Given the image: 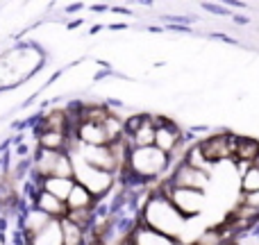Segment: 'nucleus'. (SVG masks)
<instances>
[{"instance_id": "obj_7", "label": "nucleus", "mask_w": 259, "mask_h": 245, "mask_svg": "<svg viewBox=\"0 0 259 245\" xmlns=\"http://www.w3.org/2000/svg\"><path fill=\"white\" fill-rule=\"evenodd\" d=\"M207 182H209V177H207L205 170L193 168V166H189L187 161H184V164L173 173V177H170L173 188H191V191H205Z\"/></svg>"}, {"instance_id": "obj_8", "label": "nucleus", "mask_w": 259, "mask_h": 245, "mask_svg": "<svg viewBox=\"0 0 259 245\" xmlns=\"http://www.w3.org/2000/svg\"><path fill=\"white\" fill-rule=\"evenodd\" d=\"M180 143V129L173 123H168L166 118H157L155 121V148L166 152H170Z\"/></svg>"}, {"instance_id": "obj_4", "label": "nucleus", "mask_w": 259, "mask_h": 245, "mask_svg": "<svg viewBox=\"0 0 259 245\" xmlns=\"http://www.w3.org/2000/svg\"><path fill=\"white\" fill-rule=\"evenodd\" d=\"M34 175L39 179L48 177H73V161L68 152H55V150H41L34 157Z\"/></svg>"}, {"instance_id": "obj_17", "label": "nucleus", "mask_w": 259, "mask_h": 245, "mask_svg": "<svg viewBox=\"0 0 259 245\" xmlns=\"http://www.w3.org/2000/svg\"><path fill=\"white\" fill-rule=\"evenodd\" d=\"M66 134L62 132H41L39 134V148L41 150H55L66 152Z\"/></svg>"}, {"instance_id": "obj_11", "label": "nucleus", "mask_w": 259, "mask_h": 245, "mask_svg": "<svg viewBox=\"0 0 259 245\" xmlns=\"http://www.w3.org/2000/svg\"><path fill=\"white\" fill-rule=\"evenodd\" d=\"M50 220L53 218L46 216L44 211H39L36 207H30V209L23 214V218H21V232L25 234V238H30V236H34V234H39L41 229L50 223Z\"/></svg>"}, {"instance_id": "obj_10", "label": "nucleus", "mask_w": 259, "mask_h": 245, "mask_svg": "<svg viewBox=\"0 0 259 245\" xmlns=\"http://www.w3.org/2000/svg\"><path fill=\"white\" fill-rule=\"evenodd\" d=\"M77 143H82V145H96V148L112 145L105 127L96 123H77Z\"/></svg>"}, {"instance_id": "obj_15", "label": "nucleus", "mask_w": 259, "mask_h": 245, "mask_svg": "<svg viewBox=\"0 0 259 245\" xmlns=\"http://www.w3.org/2000/svg\"><path fill=\"white\" fill-rule=\"evenodd\" d=\"M94 202H96V198L91 195L84 186L75 184L73 191H71V195H68V200H66V209L68 211H91Z\"/></svg>"}, {"instance_id": "obj_13", "label": "nucleus", "mask_w": 259, "mask_h": 245, "mask_svg": "<svg viewBox=\"0 0 259 245\" xmlns=\"http://www.w3.org/2000/svg\"><path fill=\"white\" fill-rule=\"evenodd\" d=\"M27 245H64L62 220H50L39 234L27 238Z\"/></svg>"}, {"instance_id": "obj_20", "label": "nucleus", "mask_w": 259, "mask_h": 245, "mask_svg": "<svg viewBox=\"0 0 259 245\" xmlns=\"http://www.w3.org/2000/svg\"><path fill=\"white\" fill-rule=\"evenodd\" d=\"M243 207H248V209H252V211H259V191L246 193V195H243Z\"/></svg>"}, {"instance_id": "obj_16", "label": "nucleus", "mask_w": 259, "mask_h": 245, "mask_svg": "<svg viewBox=\"0 0 259 245\" xmlns=\"http://www.w3.org/2000/svg\"><path fill=\"white\" fill-rule=\"evenodd\" d=\"M234 155H237L239 161H246V164L252 166V161L259 157V141L257 138H237Z\"/></svg>"}, {"instance_id": "obj_6", "label": "nucleus", "mask_w": 259, "mask_h": 245, "mask_svg": "<svg viewBox=\"0 0 259 245\" xmlns=\"http://www.w3.org/2000/svg\"><path fill=\"white\" fill-rule=\"evenodd\" d=\"M234 143H237L234 136L221 134V136H211V138H207V141L198 143V148H200L205 161L211 166V164H216V161L228 159L230 155H234Z\"/></svg>"}, {"instance_id": "obj_19", "label": "nucleus", "mask_w": 259, "mask_h": 245, "mask_svg": "<svg viewBox=\"0 0 259 245\" xmlns=\"http://www.w3.org/2000/svg\"><path fill=\"white\" fill-rule=\"evenodd\" d=\"M241 186L246 193H255L259 191V168H248L246 173H243V179H241Z\"/></svg>"}, {"instance_id": "obj_1", "label": "nucleus", "mask_w": 259, "mask_h": 245, "mask_svg": "<svg viewBox=\"0 0 259 245\" xmlns=\"http://www.w3.org/2000/svg\"><path fill=\"white\" fill-rule=\"evenodd\" d=\"M143 218H146L148 229H152V232L161 234V236H166V238L178 236L184 225V218L178 214V209L170 205L166 193H157V195L150 198Z\"/></svg>"}, {"instance_id": "obj_5", "label": "nucleus", "mask_w": 259, "mask_h": 245, "mask_svg": "<svg viewBox=\"0 0 259 245\" xmlns=\"http://www.w3.org/2000/svg\"><path fill=\"white\" fill-rule=\"evenodd\" d=\"M166 198L170 200V205L178 209V214L182 216V218L200 214L202 205H205V193L191 191V188H173L170 193H166Z\"/></svg>"}, {"instance_id": "obj_9", "label": "nucleus", "mask_w": 259, "mask_h": 245, "mask_svg": "<svg viewBox=\"0 0 259 245\" xmlns=\"http://www.w3.org/2000/svg\"><path fill=\"white\" fill-rule=\"evenodd\" d=\"M32 207H36L39 211H44V214L50 216L53 220H62V218H66V214H68L66 202L57 200L55 195L41 191V188L34 193V198H32Z\"/></svg>"}, {"instance_id": "obj_12", "label": "nucleus", "mask_w": 259, "mask_h": 245, "mask_svg": "<svg viewBox=\"0 0 259 245\" xmlns=\"http://www.w3.org/2000/svg\"><path fill=\"white\" fill-rule=\"evenodd\" d=\"M39 182H41V191L50 193V195H55L62 202L68 200L73 186H75V179L73 177H48V179H39Z\"/></svg>"}, {"instance_id": "obj_3", "label": "nucleus", "mask_w": 259, "mask_h": 245, "mask_svg": "<svg viewBox=\"0 0 259 245\" xmlns=\"http://www.w3.org/2000/svg\"><path fill=\"white\" fill-rule=\"evenodd\" d=\"M68 155H71V152H68ZM71 161H73V179H75V184L84 186L94 198H100L109 191V186H112V182H114L112 173L94 168V166L84 164V161L75 155H71Z\"/></svg>"}, {"instance_id": "obj_22", "label": "nucleus", "mask_w": 259, "mask_h": 245, "mask_svg": "<svg viewBox=\"0 0 259 245\" xmlns=\"http://www.w3.org/2000/svg\"><path fill=\"white\" fill-rule=\"evenodd\" d=\"M252 168H259V157H257L255 161H252Z\"/></svg>"}, {"instance_id": "obj_18", "label": "nucleus", "mask_w": 259, "mask_h": 245, "mask_svg": "<svg viewBox=\"0 0 259 245\" xmlns=\"http://www.w3.org/2000/svg\"><path fill=\"white\" fill-rule=\"evenodd\" d=\"M62 236L64 245H84V229L77 227L68 218H62Z\"/></svg>"}, {"instance_id": "obj_2", "label": "nucleus", "mask_w": 259, "mask_h": 245, "mask_svg": "<svg viewBox=\"0 0 259 245\" xmlns=\"http://www.w3.org/2000/svg\"><path fill=\"white\" fill-rule=\"evenodd\" d=\"M127 168L137 179H150L161 175V170L168 166V157L155 145L150 148H130L127 152Z\"/></svg>"}, {"instance_id": "obj_21", "label": "nucleus", "mask_w": 259, "mask_h": 245, "mask_svg": "<svg viewBox=\"0 0 259 245\" xmlns=\"http://www.w3.org/2000/svg\"><path fill=\"white\" fill-rule=\"evenodd\" d=\"M202 9H209V12L216 14V16H230L228 7H219V5H211V3H205L202 5Z\"/></svg>"}, {"instance_id": "obj_14", "label": "nucleus", "mask_w": 259, "mask_h": 245, "mask_svg": "<svg viewBox=\"0 0 259 245\" xmlns=\"http://www.w3.org/2000/svg\"><path fill=\"white\" fill-rule=\"evenodd\" d=\"M127 136H130V143H132L130 148H150V145H155V121H152L150 116H143L141 125H139L132 134H127Z\"/></svg>"}]
</instances>
